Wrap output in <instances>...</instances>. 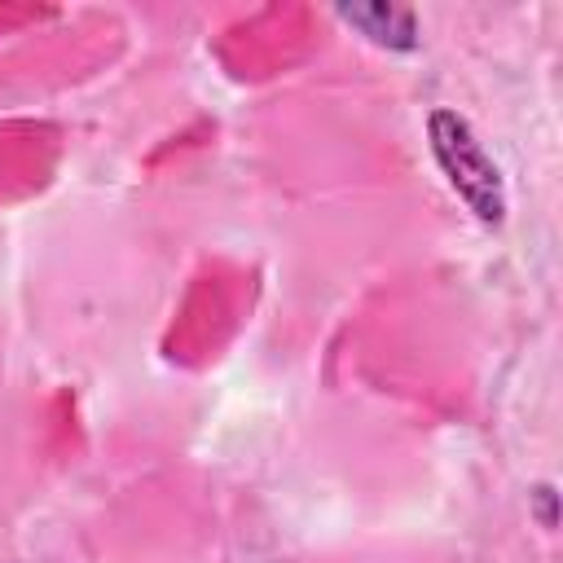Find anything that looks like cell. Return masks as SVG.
Returning a JSON list of instances; mask_svg holds the SVG:
<instances>
[{"mask_svg": "<svg viewBox=\"0 0 563 563\" xmlns=\"http://www.w3.org/2000/svg\"><path fill=\"white\" fill-rule=\"evenodd\" d=\"M427 145H431L435 167L453 185V194L466 202V211L479 224L501 229L506 224V211H510L506 180H501V167L493 163V154L484 150V141L475 136V128L457 110L435 106L427 114Z\"/></svg>", "mask_w": 563, "mask_h": 563, "instance_id": "cell-1", "label": "cell"}, {"mask_svg": "<svg viewBox=\"0 0 563 563\" xmlns=\"http://www.w3.org/2000/svg\"><path fill=\"white\" fill-rule=\"evenodd\" d=\"M339 22L356 26L369 44L378 48H391V53H413L422 44V31H418V13L405 9V4H387V0H365V4H334Z\"/></svg>", "mask_w": 563, "mask_h": 563, "instance_id": "cell-2", "label": "cell"}, {"mask_svg": "<svg viewBox=\"0 0 563 563\" xmlns=\"http://www.w3.org/2000/svg\"><path fill=\"white\" fill-rule=\"evenodd\" d=\"M528 510H532V519H537L545 532H554V528H559V488H554L550 479L532 484V488H528Z\"/></svg>", "mask_w": 563, "mask_h": 563, "instance_id": "cell-3", "label": "cell"}]
</instances>
